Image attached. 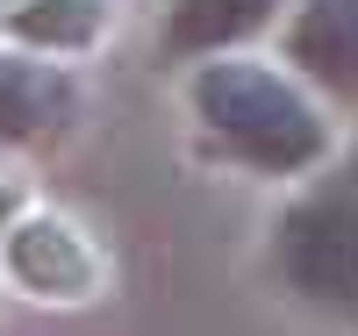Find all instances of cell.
<instances>
[{
    "instance_id": "6da1fadb",
    "label": "cell",
    "mask_w": 358,
    "mask_h": 336,
    "mask_svg": "<svg viewBox=\"0 0 358 336\" xmlns=\"http://www.w3.org/2000/svg\"><path fill=\"white\" fill-rule=\"evenodd\" d=\"M187 101H194V122L208 129V143L222 158L251 165V172L287 179V172H308L330 150V129L301 101V86L280 79L273 65H258V57H215V65H201Z\"/></svg>"
},
{
    "instance_id": "7a4b0ae2",
    "label": "cell",
    "mask_w": 358,
    "mask_h": 336,
    "mask_svg": "<svg viewBox=\"0 0 358 336\" xmlns=\"http://www.w3.org/2000/svg\"><path fill=\"white\" fill-rule=\"evenodd\" d=\"M265 258L301 308L358 322V150L280 207Z\"/></svg>"
},
{
    "instance_id": "3957f363",
    "label": "cell",
    "mask_w": 358,
    "mask_h": 336,
    "mask_svg": "<svg viewBox=\"0 0 358 336\" xmlns=\"http://www.w3.org/2000/svg\"><path fill=\"white\" fill-rule=\"evenodd\" d=\"M287 57L337 101H358V0H301L287 22Z\"/></svg>"
},
{
    "instance_id": "277c9868",
    "label": "cell",
    "mask_w": 358,
    "mask_h": 336,
    "mask_svg": "<svg viewBox=\"0 0 358 336\" xmlns=\"http://www.w3.org/2000/svg\"><path fill=\"white\" fill-rule=\"evenodd\" d=\"M72 115V79L43 57L0 50V143H36Z\"/></svg>"
},
{
    "instance_id": "5b68a950",
    "label": "cell",
    "mask_w": 358,
    "mask_h": 336,
    "mask_svg": "<svg viewBox=\"0 0 358 336\" xmlns=\"http://www.w3.org/2000/svg\"><path fill=\"white\" fill-rule=\"evenodd\" d=\"M287 0H165V57H215L229 43L258 36Z\"/></svg>"
},
{
    "instance_id": "8992f818",
    "label": "cell",
    "mask_w": 358,
    "mask_h": 336,
    "mask_svg": "<svg viewBox=\"0 0 358 336\" xmlns=\"http://www.w3.org/2000/svg\"><path fill=\"white\" fill-rule=\"evenodd\" d=\"M15 279L22 286H36V293H50V300H79L86 286H94V251L79 243V229H65V222H29V229H15Z\"/></svg>"
},
{
    "instance_id": "52a82bcc",
    "label": "cell",
    "mask_w": 358,
    "mask_h": 336,
    "mask_svg": "<svg viewBox=\"0 0 358 336\" xmlns=\"http://www.w3.org/2000/svg\"><path fill=\"white\" fill-rule=\"evenodd\" d=\"M108 22V0H15L8 8V29L36 50H79L94 43Z\"/></svg>"
},
{
    "instance_id": "ba28073f",
    "label": "cell",
    "mask_w": 358,
    "mask_h": 336,
    "mask_svg": "<svg viewBox=\"0 0 358 336\" xmlns=\"http://www.w3.org/2000/svg\"><path fill=\"white\" fill-rule=\"evenodd\" d=\"M8 215H15V179L0 172V222H8Z\"/></svg>"
},
{
    "instance_id": "9c48e42d",
    "label": "cell",
    "mask_w": 358,
    "mask_h": 336,
    "mask_svg": "<svg viewBox=\"0 0 358 336\" xmlns=\"http://www.w3.org/2000/svg\"><path fill=\"white\" fill-rule=\"evenodd\" d=\"M0 8H15V0H0Z\"/></svg>"
}]
</instances>
